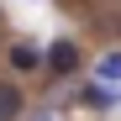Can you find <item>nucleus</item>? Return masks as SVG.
Listing matches in <instances>:
<instances>
[{"label": "nucleus", "mask_w": 121, "mask_h": 121, "mask_svg": "<svg viewBox=\"0 0 121 121\" xmlns=\"http://www.w3.org/2000/svg\"><path fill=\"white\" fill-rule=\"evenodd\" d=\"M11 63L21 69V74H37V69H42V53H37L32 42H16V48H11Z\"/></svg>", "instance_id": "f03ea898"}, {"label": "nucleus", "mask_w": 121, "mask_h": 121, "mask_svg": "<svg viewBox=\"0 0 121 121\" xmlns=\"http://www.w3.org/2000/svg\"><path fill=\"white\" fill-rule=\"evenodd\" d=\"M42 63H48L58 79H69V74H79V48H74V42H53V48L42 53Z\"/></svg>", "instance_id": "f257e3e1"}, {"label": "nucleus", "mask_w": 121, "mask_h": 121, "mask_svg": "<svg viewBox=\"0 0 121 121\" xmlns=\"http://www.w3.org/2000/svg\"><path fill=\"white\" fill-rule=\"evenodd\" d=\"M37 121H48V116H37Z\"/></svg>", "instance_id": "39448f33"}, {"label": "nucleus", "mask_w": 121, "mask_h": 121, "mask_svg": "<svg viewBox=\"0 0 121 121\" xmlns=\"http://www.w3.org/2000/svg\"><path fill=\"white\" fill-rule=\"evenodd\" d=\"M95 74L105 79V84H121V53H105V58L95 63Z\"/></svg>", "instance_id": "20e7f679"}, {"label": "nucleus", "mask_w": 121, "mask_h": 121, "mask_svg": "<svg viewBox=\"0 0 121 121\" xmlns=\"http://www.w3.org/2000/svg\"><path fill=\"white\" fill-rule=\"evenodd\" d=\"M16 116H21V90L0 79V121H16Z\"/></svg>", "instance_id": "7ed1b4c3"}]
</instances>
